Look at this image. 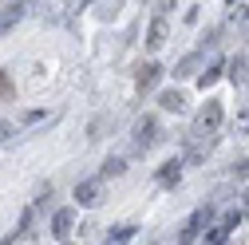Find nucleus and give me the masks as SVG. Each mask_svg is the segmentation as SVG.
Segmentation results:
<instances>
[{"mask_svg":"<svg viewBox=\"0 0 249 245\" xmlns=\"http://www.w3.org/2000/svg\"><path fill=\"white\" fill-rule=\"evenodd\" d=\"M162 40H166V20H154L146 32V48H162Z\"/></svg>","mask_w":249,"mask_h":245,"instance_id":"423d86ee","label":"nucleus"},{"mask_svg":"<svg viewBox=\"0 0 249 245\" xmlns=\"http://www.w3.org/2000/svg\"><path fill=\"white\" fill-rule=\"evenodd\" d=\"M71 218H75L71 210H59L55 218H52V233H55V237H68V229H71Z\"/></svg>","mask_w":249,"mask_h":245,"instance_id":"39448f33","label":"nucleus"},{"mask_svg":"<svg viewBox=\"0 0 249 245\" xmlns=\"http://www.w3.org/2000/svg\"><path fill=\"white\" fill-rule=\"evenodd\" d=\"M75 198H79V206H99L103 186H99V182H79V186H75Z\"/></svg>","mask_w":249,"mask_h":245,"instance_id":"7ed1b4c3","label":"nucleus"},{"mask_svg":"<svg viewBox=\"0 0 249 245\" xmlns=\"http://www.w3.org/2000/svg\"><path fill=\"white\" fill-rule=\"evenodd\" d=\"M159 103H162L166 111H186V99H182V91H162V95H159Z\"/></svg>","mask_w":249,"mask_h":245,"instance_id":"6e6552de","label":"nucleus"},{"mask_svg":"<svg viewBox=\"0 0 249 245\" xmlns=\"http://www.w3.org/2000/svg\"><path fill=\"white\" fill-rule=\"evenodd\" d=\"M222 68H226L222 59H213V64H210V71H202V87H210V83H213L217 75H222Z\"/></svg>","mask_w":249,"mask_h":245,"instance_id":"9b49d317","label":"nucleus"},{"mask_svg":"<svg viewBox=\"0 0 249 245\" xmlns=\"http://www.w3.org/2000/svg\"><path fill=\"white\" fill-rule=\"evenodd\" d=\"M241 178H249V158H245V162H241Z\"/></svg>","mask_w":249,"mask_h":245,"instance_id":"4468645a","label":"nucleus"},{"mask_svg":"<svg viewBox=\"0 0 249 245\" xmlns=\"http://www.w3.org/2000/svg\"><path fill=\"white\" fill-rule=\"evenodd\" d=\"M159 79H162V68H159V64H142V71H139V91H154Z\"/></svg>","mask_w":249,"mask_h":245,"instance_id":"20e7f679","label":"nucleus"},{"mask_svg":"<svg viewBox=\"0 0 249 245\" xmlns=\"http://www.w3.org/2000/svg\"><path fill=\"white\" fill-rule=\"evenodd\" d=\"M20 16H24V4H8L4 12H0V32H8V28H12Z\"/></svg>","mask_w":249,"mask_h":245,"instance_id":"0eeeda50","label":"nucleus"},{"mask_svg":"<svg viewBox=\"0 0 249 245\" xmlns=\"http://www.w3.org/2000/svg\"><path fill=\"white\" fill-rule=\"evenodd\" d=\"M198 64H202V55H186L182 64H178V71H174V75H194V68H198Z\"/></svg>","mask_w":249,"mask_h":245,"instance_id":"1a4fd4ad","label":"nucleus"},{"mask_svg":"<svg viewBox=\"0 0 249 245\" xmlns=\"http://www.w3.org/2000/svg\"><path fill=\"white\" fill-rule=\"evenodd\" d=\"M12 135V127H8V122H0V139H8Z\"/></svg>","mask_w":249,"mask_h":245,"instance_id":"ddd939ff","label":"nucleus"},{"mask_svg":"<svg viewBox=\"0 0 249 245\" xmlns=\"http://www.w3.org/2000/svg\"><path fill=\"white\" fill-rule=\"evenodd\" d=\"M245 218H249V194H245Z\"/></svg>","mask_w":249,"mask_h":245,"instance_id":"2eb2a0df","label":"nucleus"},{"mask_svg":"<svg viewBox=\"0 0 249 245\" xmlns=\"http://www.w3.org/2000/svg\"><path fill=\"white\" fill-rule=\"evenodd\" d=\"M123 170H127L123 158H107V162H103V174H123Z\"/></svg>","mask_w":249,"mask_h":245,"instance_id":"f8f14e48","label":"nucleus"},{"mask_svg":"<svg viewBox=\"0 0 249 245\" xmlns=\"http://www.w3.org/2000/svg\"><path fill=\"white\" fill-rule=\"evenodd\" d=\"M154 142H159V122H154V119H139L135 122V146L139 150H150Z\"/></svg>","mask_w":249,"mask_h":245,"instance_id":"f03ea898","label":"nucleus"},{"mask_svg":"<svg viewBox=\"0 0 249 245\" xmlns=\"http://www.w3.org/2000/svg\"><path fill=\"white\" fill-rule=\"evenodd\" d=\"M159 182H162V186H170V182H178V162H166V166L159 170Z\"/></svg>","mask_w":249,"mask_h":245,"instance_id":"9d476101","label":"nucleus"},{"mask_svg":"<svg viewBox=\"0 0 249 245\" xmlns=\"http://www.w3.org/2000/svg\"><path fill=\"white\" fill-rule=\"evenodd\" d=\"M217 127H222V103L210 99L202 107V115L194 119V127H190V142H186V158H202V150L213 142Z\"/></svg>","mask_w":249,"mask_h":245,"instance_id":"f257e3e1","label":"nucleus"}]
</instances>
